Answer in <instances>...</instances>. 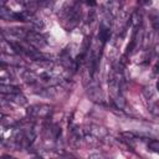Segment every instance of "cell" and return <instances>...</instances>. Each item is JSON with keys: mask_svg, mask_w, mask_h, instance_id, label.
I'll return each mask as SVG.
<instances>
[{"mask_svg": "<svg viewBox=\"0 0 159 159\" xmlns=\"http://www.w3.org/2000/svg\"><path fill=\"white\" fill-rule=\"evenodd\" d=\"M30 118H47L51 114V107L47 104H34L26 109Z\"/></svg>", "mask_w": 159, "mask_h": 159, "instance_id": "obj_1", "label": "cell"}, {"mask_svg": "<svg viewBox=\"0 0 159 159\" xmlns=\"http://www.w3.org/2000/svg\"><path fill=\"white\" fill-rule=\"evenodd\" d=\"M25 39H26V41H27L32 47L39 48V50L42 48V47H45L46 43H47L46 40H45V37H43L40 32H36V31H27Z\"/></svg>", "mask_w": 159, "mask_h": 159, "instance_id": "obj_2", "label": "cell"}, {"mask_svg": "<svg viewBox=\"0 0 159 159\" xmlns=\"http://www.w3.org/2000/svg\"><path fill=\"white\" fill-rule=\"evenodd\" d=\"M0 17L2 20H6V21H15V20L26 21V15L25 14H16V12L11 11L10 9H7L5 6H0Z\"/></svg>", "mask_w": 159, "mask_h": 159, "instance_id": "obj_3", "label": "cell"}, {"mask_svg": "<svg viewBox=\"0 0 159 159\" xmlns=\"http://www.w3.org/2000/svg\"><path fill=\"white\" fill-rule=\"evenodd\" d=\"M88 96L91 97V99H93L94 102H102L103 99V94H102V91H101V87L96 83H91L88 86Z\"/></svg>", "mask_w": 159, "mask_h": 159, "instance_id": "obj_4", "label": "cell"}, {"mask_svg": "<svg viewBox=\"0 0 159 159\" xmlns=\"http://www.w3.org/2000/svg\"><path fill=\"white\" fill-rule=\"evenodd\" d=\"M84 133H88V134H91V135L96 137L97 139H98V138H103V137H106V135H107V130H106V128L99 127V125H96V124L89 125V127H88V129H87V130H84Z\"/></svg>", "mask_w": 159, "mask_h": 159, "instance_id": "obj_5", "label": "cell"}, {"mask_svg": "<svg viewBox=\"0 0 159 159\" xmlns=\"http://www.w3.org/2000/svg\"><path fill=\"white\" fill-rule=\"evenodd\" d=\"M6 35H9L11 39H15V40H20V39H25L26 36V31L21 27H11V29H7L5 31Z\"/></svg>", "mask_w": 159, "mask_h": 159, "instance_id": "obj_6", "label": "cell"}, {"mask_svg": "<svg viewBox=\"0 0 159 159\" xmlns=\"http://www.w3.org/2000/svg\"><path fill=\"white\" fill-rule=\"evenodd\" d=\"M109 36H111V26L104 25V24H101L99 32H98V39L101 40V42L104 43L107 40H109Z\"/></svg>", "mask_w": 159, "mask_h": 159, "instance_id": "obj_7", "label": "cell"}, {"mask_svg": "<svg viewBox=\"0 0 159 159\" xmlns=\"http://www.w3.org/2000/svg\"><path fill=\"white\" fill-rule=\"evenodd\" d=\"M143 94L150 102L152 101H155V98H157V89L153 86H147V87L143 88Z\"/></svg>", "mask_w": 159, "mask_h": 159, "instance_id": "obj_8", "label": "cell"}, {"mask_svg": "<svg viewBox=\"0 0 159 159\" xmlns=\"http://www.w3.org/2000/svg\"><path fill=\"white\" fill-rule=\"evenodd\" d=\"M16 92H19V89H17V87H15V86H11V84H6V83H4V82H0V93H2V94H12V93H16Z\"/></svg>", "mask_w": 159, "mask_h": 159, "instance_id": "obj_9", "label": "cell"}, {"mask_svg": "<svg viewBox=\"0 0 159 159\" xmlns=\"http://www.w3.org/2000/svg\"><path fill=\"white\" fill-rule=\"evenodd\" d=\"M7 101H11V102H15L16 104H26V98L22 96V94H20L19 92H16V93H12V94H7Z\"/></svg>", "mask_w": 159, "mask_h": 159, "instance_id": "obj_10", "label": "cell"}, {"mask_svg": "<svg viewBox=\"0 0 159 159\" xmlns=\"http://www.w3.org/2000/svg\"><path fill=\"white\" fill-rule=\"evenodd\" d=\"M148 148H149L150 150L158 153V152H159V142H158L157 139H152V140H149V143H148Z\"/></svg>", "mask_w": 159, "mask_h": 159, "instance_id": "obj_11", "label": "cell"}, {"mask_svg": "<svg viewBox=\"0 0 159 159\" xmlns=\"http://www.w3.org/2000/svg\"><path fill=\"white\" fill-rule=\"evenodd\" d=\"M149 112L153 114V116H158L159 114V111H158V103L155 102V101H152L150 103H149Z\"/></svg>", "mask_w": 159, "mask_h": 159, "instance_id": "obj_12", "label": "cell"}, {"mask_svg": "<svg viewBox=\"0 0 159 159\" xmlns=\"http://www.w3.org/2000/svg\"><path fill=\"white\" fill-rule=\"evenodd\" d=\"M149 2H150V0H138V4L139 5H143V6L144 5H148Z\"/></svg>", "mask_w": 159, "mask_h": 159, "instance_id": "obj_13", "label": "cell"}, {"mask_svg": "<svg viewBox=\"0 0 159 159\" xmlns=\"http://www.w3.org/2000/svg\"><path fill=\"white\" fill-rule=\"evenodd\" d=\"M86 1H87V4H88L89 6H94V5H96V1H94V0H86Z\"/></svg>", "mask_w": 159, "mask_h": 159, "instance_id": "obj_14", "label": "cell"}, {"mask_svg": "<svg viewBox=\"0 0 159 159\" xmlns=\"http://www.w3.org/2000/svg\"><path fill=\"white\" fill-rule=\"evenodd\" d=\"M78 1H82V0H78Z\"/></svg>", "mask_w": 159, "mask_h": 159, "instance_id": "obj_15", "label": "cell"}]
</instances>
